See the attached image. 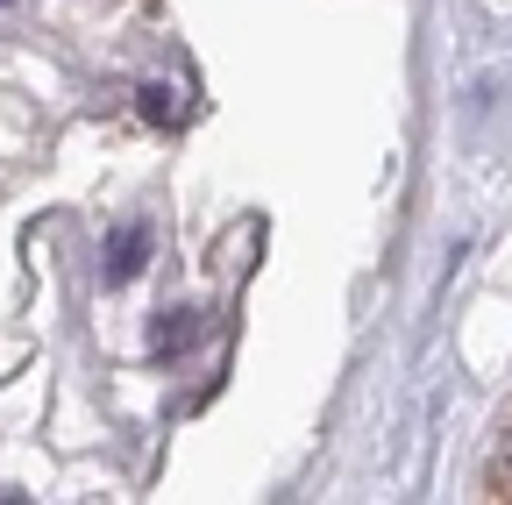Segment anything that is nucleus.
<instances>
[{"mask_svg": "<svg viewBox=\"0 0 512 505\" xmlns=\"http://www.w3.org/2000/svg\"><path fill=\"white\" fill-rule=\"evenodd\" d=\"M143 257H150V228H114V242H107V278H136Z\"/></svg>", "mask_w": 512, "mask_h": 505, "instance_id": "1", "label": "nucleus"}, {"mask_svg": "<svg viewBox=\"0 0 512 505\" xmlns=\"http://www.w3.org/2000/svg\"><path fill=\"white\" fill-rule=\"evenodd\" d=\"M192 342H200V313H164V328L150 335V356L171 363V356H185Z\"/></svg>", "mask_w": 512, "mask_h": 505, "instance_id": "2", "label": "nucleus"}, {"mask_svg": "<svg viewBox=\"0 0 512 505\" xmlns=\"http://www.w3.org/2000/svg\"><path fill=\"white\" fill-rule=\"evenodd\" d=\"M143 114H150V121H171V100H164V86H150V93H143Z\"/></svg>", "mask_w": 512, "mask_h": 505, "instance_id": "3", "label": "nucleus"}, {"mask_svg": "<svg viewBox=\"0 0 512 505\" xmlns=\"http://www.w3.org/2000/svg\"><path fill=\"white\" fill-rule=\"evenodd\" d=\"M0 8H8V0H0Z\"/></svg>", "mask_w": 512, "mask_h": 505, "instance_id": "4", "label": "nucleus"}]
</instances>
